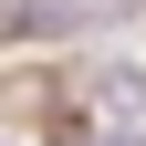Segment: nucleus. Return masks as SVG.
<instances>
[{
    "instance_id": "f257e3e1",
    "label": "nucleus",
    "mask_w": 146,
    "mask_h": 146,
    "mask_svg": "<svg viewBox=\"0 0 146 146\" xmlns=\"http://www.w3.org/2000/svg\"><path fill=\"white\" fill-rule=\"evenodd\" d=\"M94 94H104V115H146V73H136V63H104Z\"/></svg>"
}]
</instances>
